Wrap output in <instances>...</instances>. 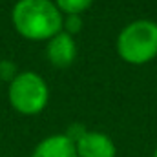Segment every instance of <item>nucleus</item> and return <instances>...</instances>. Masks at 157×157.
<instances>
[{
    "label": "nucleus",
    "mask_w": 157,
    "mask_h": 157,
    "mask_svg": "<svg viewBox=\"0 0 157 157\" xmlns=\"http://www.w3.org/2000/svg\"><path fill=\"white\" fill-rule=\"evenodd\" d=\"M17 31L29 40H46L62 29V15L51 0H18L11 13Z\"/></svg>",
    "instance_id": "1"
},
{
    "label": "nucleus",
    "mask_w": 157,
    "mask_h": 157,
    "mask_svg": "<svg viewBox=\"0 0 157 157\" xmlns=\"http://www.w3.org/2000/svg\"><path fill=\"white\" fill-rule=\"evenodd\" d=\"M119 55L130 64H143L157 55V24L152 20H133L117 37Z\"/></svg>",
    "instance_id": "2"
},
{
    "label": "nucleus",
    "mask_w": 157,
    "mask_h": 157,
    "mask_svg": "<svg viewBox=\"0 0 157 157\" xmlns=\"http://www.w3.org/2000/svg\"><path fill=\"white\" fill-rule=\"evenodd\" d=\"M48 84L35 71H22L9 82V102L11 106L24 113L35 115L48 104Z\"/></svg>",
    "instance_id": "3"
},
{
    "label": "nucleus",
    "mask_w": 157,
    "mask_h": 157,
    "mask_svg": "<svg viewBox=\"0 0 157 157\" xmlns=\"http://www.w3.org/2000/svg\"><path fill=\"white\" fill-rule=\"evenodd\" d=\"M75 150L78 157H115L113 141L101 132H86L75 143Z\"/></svg>",
    "instance_id": "4"
},
{
    "label": "nucleus",
    "mask_w": 157,
    "mask_h": 157,
    "mask_svg": "<svg viewBox=\"0 0 157 157\" xmlns=\"http://www.w3.org/2000/svg\"><path fill=\"white\" fill-rule=\"evenodd\" d=\"M48 59L53 66L57 68H66L70 66L75 57H77V46L71 35L66 31H59L55 37H51L48 42Z\"/></svg>",
    "instance_id": "5"
},
{
    "label": "nucleus",
    "mask_w": 157,
    "mask_h": 157,
    "mask_svg": "<svg viewBox=\"0 0 157 157\" xmlns=\"http://www.w3.org/2000/svg\"><path fill=\"white\" fill-rule=\"evenodd\" d=\"M31 157H78L75 144L64 135V133H57V135H49L44 141H40L37 148L33 150Z\"/></svg>",
    "instance_id": "6"
},
{
    "label": "nucleus",
    "mask_w": 157,
    "mask_h": 157,
    "mask_svg": "<svg viewBox=\"0 0 157 157\" xmlns=\"http://www.w3.org/2000/svg\"><path fill=\"white\" fill-rule=\"evenodd\" d=\"M93 0H57L59 11H66L68 15H78L91 6Z\"/></svg>",
    "instance_id": "7"
},
{
    "label": "nucleus",
    "mask_w": 157,
    "mask_h": 157,
    "mask_svg": "<svg viewBox=\"0 0 157 157\" xmlns=\"http://www.w3.org/2000/svg\"><path fill=\"white\" fill-rule=\"evenodd\" d=\"M17 77V66L11 60H0V78L2 80H13Z\"/></svg>",
    "instance_id": "8"
},
{
    "label": "nucleus",
    "mask_w": 157,
    "mask_h": 157,
    "mask_svg": "<svg viewBox=\"0 0 157 157\" xmlns=\"http://www.w3.org/2000/svg\"><path fill=\"white\" fill-rule=\"evenodd\" d=\"M62 26L66 28V33L68 35H75L80 31L82 28V20L78 18V15H68L66 20H62Z\"/></svg>",
    "instance_id": "9"
},
{
    "label": "nucleus",
    "mask_w": 157,
    "mask_h": 157,
    "mask_svg": "<svg viewBox=\"0 0 157 157\" xmlns=\"http://www.w3.org/2000/svg\"><path fill=\"white\" fill-rule=\"evenodd\" d=\"M84 133H86V130H84V126H82V124H71V126L68 128V132H66L64 135H66V137H68V139H70V141H71V143L75 144L78 139H80V137L84 135Z\"/></svg>",
    "instance_id": "10"
},
{
    "label": "nucleus",
    "mask_w": 157,
    "mask_h": 157,
    "mask_svg": "<svg viewBox=\"0 0 157 157\" xmlns=\"http://www.w3.org/2000/svg\"><path fill=\"white\" fill-rule=\"evenodd\" d=\"M154 157H157V148H155V154H154Z\"/></svg>",
    "instance_id": "11"
}]
</instances>
